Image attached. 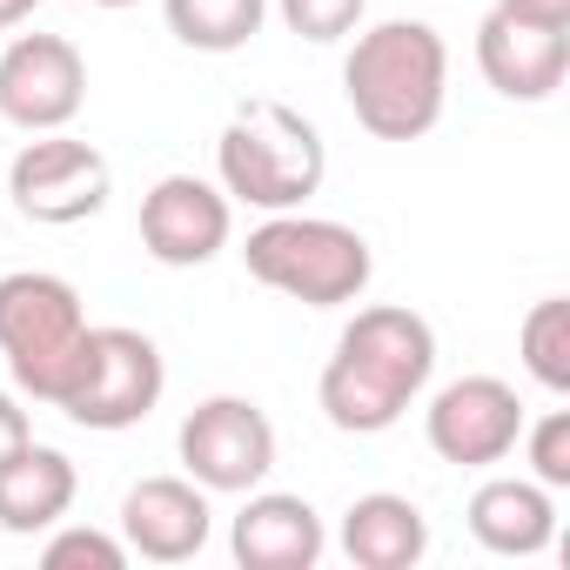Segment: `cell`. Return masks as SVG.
<instances>
[{
  "instance_id": "1",
  "label": "cell",
  "mask_w": 570,
  "mask_h": 570,
  "mask_svg": "<svg viewBox=\"0 0 570 570\" xmlns=\"http://www.w3.org/2000/svg\"><path fill=\"white\" fill-rule=\"evenodd\" d=\"M430 376H436V330L416 309L376 303V309H356V323L336 336V356L316 396L343 436H383L430 390Z\"/></svg>"
},
{
  "instance_id": "2",
  "label": "cell",
  "mask_w": 570,
  "mask_h": 570,
  "mask_svg": "<svg viewBox=\"0 0 570 570\" xmlns=\"http://www.w3.org/2000/svg\"><path fill=\"white\" fill-rule=\"evenodd\" d=\"M350 115L376 141H416L443 121L450 101V48L430 21H376L356 35L343 61Z\"/></svg>"
},
{
  "instance_id": "3",
  "label": "cell",
  "mask_w": 570,
  "mask_h": 570,
  "mask_svg": "<svg viewBox=\"0 0 570 570\" xmlns=\"http://www.w3.org/2000/svg\"><path fill=\"white\" fill-rule=\"evenodd\" d=\"M215 175H222L228 202H248L262 215H289L323 188L330 148L309 115L282 108V101H242L215 141Z\"/></svg>"
},
{
  "instance_id": "4",
  "label": "cell",
  "mask_w": 570,
  "mask_h": 570,
  "mask_svg": "<svg viewBox=\"0 0 570 570\" xmlns=\"http://www.w3.org/2000/svg\"><path fill=\"white\" fill-rule=\"evenodd\" d=\"M242 262L262 289L289 296V303H309V309H343V303H363L370 275H376V255L370 242L350 228V222H330V215H268L262 228H248L242 242Z\"/></svg>"
},
{
  "instance_id": "5",
  "label": "cell",
  "mask_w": 570,
  "mask_h": 570,
  "mask_svg": "<svg viewBox=\"0 0 570 570\" xmlns=\"http://www.w3.org/2000/svg\"><path fill=\"white\" fill-rule=\"evenodd\" d=\"M88 350V309L81 289L48 268H14L0 275V356L21 396L61 403Z\"/></svg>"
},
{
  "instance_id": "6",
  "label": "cell",
  "mask_w": 570,
  "mask_h": 570,
  "mask_svg": "<svg viewBox=\"0 0 570 570\" xmlns=\"http://www.w3.org/2000/svg\"><path fill=\"white\" fill-rule=\"evenodd\" d=\"M168 390V363L155 350V336L128 330V323H108V330H88V350H81V370L68 383V396L55 410H68L81 430H135Z\"/></svg>"
},
{
  "instance_id": "7",
  "label": "cell",
  "mask_w": 570,
  "mask_h": 570,
  "mask_svg": "<svg viewBox=\"0 0 570 570\" xmlns=\"http://www.w3.org/2000/svg\"><path fill=\"white\" fill-rule=\"evenodd\" d=\"M175 450H181V470L215 497H248V490H262V476L275 470V423H268V410L262 403H248V396H208V403H195L188 416H181V436H175Z\"/></svg>"
},
{
  "instance_id": "8",
  "label": "cell",
  "mask_w": 570,
  "mask_h": 570,
  "mask_svg": "<svg viewBox=\"0 0 570 570\" xmlns=\"http://www.w3.org/2000/svg\"><path fill=\"white\" fill-rule=\"evenodd\" d=\"M108 188H115V168L95 141H75V135H35L14 168H8V195L28 222L41 228H68V222H88L108 208Z\"/></svg>"
},
{
  "instance_id": "9",
  "label": "cell",
  "mask_w": 570,
  "mask_h": 570,
  "mask_svg": "<svg viewBox=\"0 0 570 570\" xmlns=\"http://www.w3.org/2000/svg\"><path fill=\"white\" fill-rule=\"evenodd\" d=\"M88 101V61L68 35H14L0 48V121L55 135Z\"/></svg>"
},
{
  "instance_id": "10",
  "label": "cell",
  "mask_w": 570,
  "mask_h": 570,
  "mask_svg": "<svg viewBox=\"0 0 570 570\" xmlns=\"http://www.w3.org/2000/svg\"><path fill=\"white\" fill-rule=\"evenodd\" d=\"M423 436L443 463L456 470H490L517 450L523 436V403L503 376H456L430 396L423 410Z\"/></svg>"
},
{
  "instance_id": "11",
  "label": "cell",
  "mask_w": 570,
  "mask_h": 570,
  "mask_svg": "<svg viewBox=\"0 0 570 570\" xmlns=\"http://www.w3.org/2000/svg\"><path fill=\"white\" fill-rule=\"evenodd\" d=\"M228 228H235V208L202 175H161L141 195V248L161 268H202V262H215L228 248Z\"/></svg>"
},
{
  "instance_id": "12",
  "label": "cell",
  "mask_w": 570,
  "mask_h": 570,
  "mask_svg": "<svg viewBox=\"0 0 570 570\" xmlns=\"http://www.w3.org/2000/svg\"><path fill=\"white\" fill-rule=\"evenodd\" d=\"M476 68L503 101H550L570 75V28H543L490 8L476 28Z\"/></svg>"
},
{
  "instance_id": "13",
  "label": "cell",
  "mask_w": 570,
  "mask_h": 570,
  "mask_svg": "<svg viewBox=\"0 0 570 570\" xmlns=\"http://www.w3.org/2000/svg\"><path fill=\"white\" fill-rule=\"evenodd\" d=\"M215 530L208 490L195 476H141L121 497V543L148 563H188Z\"/></svg>"
},
{
  "instance_id": "14",
  "label": "cell",
  "mask_w": 570,
  "mask_h": 570,
  "mask_svg": "<svg viewBox=\"0 0 570 570\" xmlns=\"http://www.w3.org/2000/svg\"><path fill=\"white\" fill-rule=\"evenodd\" d=\"M228 550L242 570H309L330 550V530L309 497L289 490H248L242 517L228 523Z\"/></svg>"
},
{
  "instance_id": "15",
  "label": "cell",
  "mask_w": 570,
  "mask_h": 570,
  "mask_svg": "<svg viewBox=\"0 0 570 570\" xmlns=\"http://www.w3.org/2000/svg\"><path fill=\"white\" fill-rule=\"evenodd\" d=\"M75 463L48 443H21L8 463H0V530L8 537H35V530H55L68 510H75Z\"/></svg>"
},
{
  "instance_id": "16",
  "label": "cell",
  "mask_w": 570,
  "mask_h": 570,
  "mask_svg": "<svg viewBox=\"0 0 570 570\" xmlns=\"http://www.w3.org/2000/svg\"><path fill=\"white\" fill-rule=\"evenodd\" d=\"M470 537L497 557H537L557 537V503L537 476H490L470 497Z\"/></svg>"
},
{
  "instance_id": "17",
  "label": "cell",
  "mask_w": 570,
  "mask_h": 570,
  "mask_svg": "<svg viewBox=\"0 0 570 570\" xmlns=\"http://www.w3.org/2000/svg\"><path fill=\"white\" fill-rule=\"evenodd\" d=\"M343 550L356 570H410L430 557V517L396 490H370L343 517Z\"/></svg>"
},
{
  "instance_id": "18",
  "label": "cell",
  "mask_w": 570,
  "mask_h": 570,
  "mask_svg": "<svg viewBox=\"0 0 570 570\" xmlns=\"http://www.w3.org/2000/svg\"><path fill=\"white\" fill-rule=\"evenodd\" d=\"M168 35L195 55H235L262 35L268 0H161Z\"/></svg>"
},
{
  "instance_id": "19",
  "label": "cell",
  "mask_w": 570,
  "mask_h": 570,
  "mask_svg": "<svg viewBox=\"0 0 570 570\" xmlns=\"http://www.w3.org/2000/svg\"><path fill=\"white\" fill-rule=\"evenodd\" d=\"M517 343H523V370H530L550 396H563V390H570V303H563V296H543V303L523 316Z\"/></svg>"
},
{
  "instance_id": "20",
  "label": "cell",
  "mask_w": 570,
  "mask_h": 570,
  "mask_svg": "<svg viewBox=\"0 0 570 570\" xmlns=\"http://www.w3.org/2000/svg\"><path fill=\"white\" fill-rule=\"evenodd\" d=\"M275 14L289 21V35L330 48V41H350L370 14V0H275Z\"/></svg>"
},
{
  "instance_id": "21",
  "label": "cell",
  "mask_w": 570,
  "mask_h": 570,
  "mask_svg": "<svg viewBox=\"0 0 570 570\" xmlns=\"http://www.w3.org/2000/svg\"><path fill=\"white\" fill-rule=\"evenodd\" d=\"M523 456H530V476L543 490H570V410H550L537 423H523Z\"/></svg>"
},
{
  "instance_id": "22",
  "label": "cell",
  "mask_w": 570,
  "mask_h": 570,
  "mask_svg": "<svg viewBox=\"0 0 570 570\" xmlns=\"http://www.w3.org/2000/svg\"><path fill=\"white\" fill-rule=\"evenodd\" d=\"M41 563H48V570H121V563H128V543H121V537H108V530L68 523V530H55V537H48Z\"/></svg>"
},
{
  "instance_id": "23",
  "label": "cell",
  "mask_w": 570,
  "mask_h": 570,
  "mask_svg": "<svg viewBox=\"0 0 570 570\" xmlns=\"http://www.w3.org/2000/svg\"><path fill=\"white\" fill-rule=\"evenodd\" d=\"M28 436H35V423H28V410H21V403H14L8 390H0V463H8V456H14V450L28 443Z\"/></svg>"
},
{
  "instance_id": "24",
  "label": "cell",
  "mask_w": 570,
  "mask_h": 570,
  "mask_svg": "<svg viewBox=\"0 0 570 570\" xmlns=\"http://www.w3.org/2000/svg\"><path fill=\"white\" fill-rule=\"evenodd\" d=\"M503 14H523V21H543V28H570V0H497Z\"/></svg>"
},
{
  "instance_id": "25",
  "label": "cell",
  "mask_w": 570,
  "mask_h": 570,
  "mask_svg": "<svg viewBox=\"0 0 570 570\" xmlns=\"http://www.w3.org/2000/svg\"><path fill=\"white\" fill-rule=\"evenodd\" d=\"M35 8H41V0H0V28H21Z\"/></svg>"
},
{
  "instance_id": "26",
  "label": "cell",
  "mask_w": 570,
  "mask_h": 570,
  "mask_svg": "<svg viewBox=\"0 0 570 570\" xmlns=\"http://www.w3.org/2000/svg\"><path fill=\"white\" fill-rule=\"evenodd\" d=\"M95 8H135V0H95Z\"/></svg>"
},
{
  "instance_id": "27",
  "label": "cell",
  "mask_w": 570,
  "mask_h": 570,
  "mask_svg": "<svg viewBox=\"0 0 570 570\" xmlns=\"http://www.w3.org/2000/svg\"><path fill=\"white\" fill-rule=\"evenodd\" d=\"M0 35H8V28H0Z\"/></svg>"
}]
</instances>
